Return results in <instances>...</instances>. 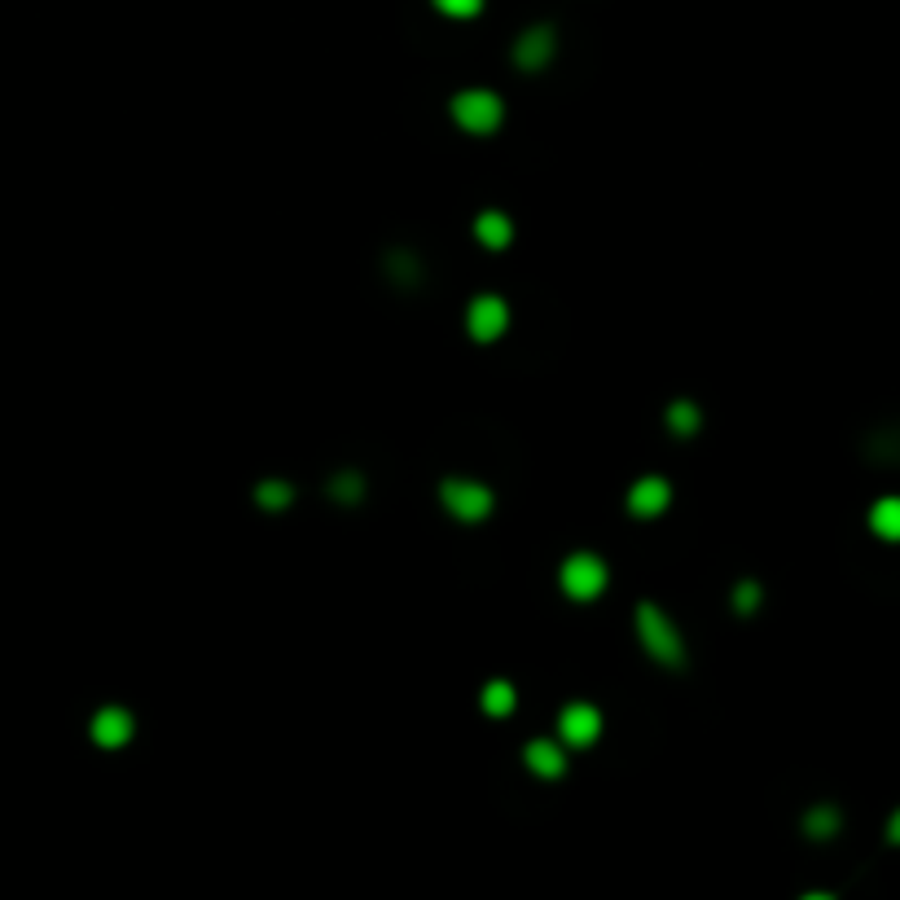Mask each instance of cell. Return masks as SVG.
<instances>
[{"label": "cell", "mask_w": 900, "mask_h": 900, "mask_svg": "<svg viewBox=\"0 0 900 900\" xmlns=\"http://www.w3.org/2000/svg\"><path fill=\"white\" fill-rule=\"evenodd\" d=\"M637 642H642V651H646L655 664H664V668H681V664H685V637H681V628L668 620V611L655 606V602H637Z\"/></svg>", "instance_id": "cell-1"}, {"label": "cell", "mask_w": 900, "mask_h": 900, "mask_svg": "<svg viewBox=\"0 0 900 900\" xmlns=\"http://www.w3.org/2000/svg\"><path fill=\"white\" fill-rule=\"evenodd\" d=\"M452 123L470 136H492L505 119V102L492 93V89H461L457 98L449 102Z\"/></svg>", "instance_id": "cell-2"}, {"label": "cell", "mask_w": 900, "mask_h": 900, "mask_svg": "<svg viewBox=\"0 0 900 900\" xmlns=\"http://www.w3.org/2000/svg\"><path fill=\"white\" fill-rule=\"evenodd\" d=\"M440 505L449 510L457 523H483V519L492 514L497 497H492V488H488V483L466 479V474H452V479H444V483H440Z\"/></svg>", "instance_id": "cell-3"}, {"label": "cell", "mask_w": 900, "mask_h": 900, "mask_svg": "<svg viewBox=\"0 0 900 900\" xmlns=\"http://www.w3.org/2000/svg\"><path fill=\"white\" fill-rule=\"evenodd\" d=\"M559 584H563V593L571 597V602H593V597L606 593L611 571H606V563H602L597 554L580 550V554H566L563 559V566H559Z\"/></svg>", "instance_id": "cell-4"}, {"label": "cell", "mask_w": 900, "mask_h": 900, "mask_svg": "<svg viewBox=\"0 0 900 900\" xmlns=\"http://www.w3.org/2000/svg\"><path fill=\"white\" fill-rule=\"evenodd\" d=\"M597 738H602V712L593 703H584V698L566 703L559 712V743L571 747V751H589Z\"/></svg>", "instance_id": "cell-5"}, {"label": "cell", "mask_w": 900, "mask_h": 900, "mask_svg": "<svg viewBox=\"0 0 900 900\" xmlns=\"http://www.w3.org/2000/svg\"><path fill=\"white\" fill-rule=\"evenodd\" d=\"M466 330H470L474 342H497V338L510 330V308H505V299H501V295H479V299H470V308H466Z\"/></svg>", "instance_id": "cell-6"}, {"label": "cell", "mask_w": 900, "mask_h": 900, "mask_svg": "<svg viewBox=\"0 0 900 900\" xmlns=\"http://www.w3.org/2000/svg\"><path fill=\"white\" fill-rule=\"evenodd\" d=\"M554 49H559L554 27L536 22V27H528V31L514 40V67H519V71H545V67L554 62Z\"/></svg>", "instance_id": "cell-7"}, {"label": "cell", "mask_w": 900, "mask_h": 900, "mask_svg": "<svg viewBox=\"0 0 900 900\" xmlns=\"http://www.w3.org/2000/svg\"><path fill=\"white\" fill-rule=\"evenodd\" d=\"M668 505H673V483L664 474H642L628 488V514L633 519H659V514H668Z\"/></svg>", "instance_id": "cell-8"}, {"label": "cell", "mask_w": 900, "mask_h": 900, "mask_svg": "<svg viewBox=\"0 0 900 900\" xmlns=\"http://www.w3.org/2000/svg\"><path fill=\"white\" fill-rule=\"evenodd\" d=\"M89 734H93V743H98V747H106V751H119V747H127V743H132V734H136V720H132V712H127V707L111 703V707H98V716H93Z\"/></svg>", "instance_id": "cell-9"}, {"label": "cell", "mask_w": 900, "mask_h": 900, "mask_svg": "<svg viewBox=\"0 0 900 900\" xmlns=\"http://www.w3.org/2000/svg\"><path fill=\"white\" fill-rule=\"evenodd\" d=\"M523 765L536 774V778H563L566 774V747L563 743H554V738H532L528 747H523Z\"/></svg>", "instance_id": "cell-10"}, {"label": "cell", "mask_w": 900, "mask_h": 900, "mask_svg": "<svg viewBox=\"0 0 900 900\" xmlns=\"http://www.w3.org/2000/svg\"><path fill=\"white\" fill-rule=\"evenodd\" d=\"M474 242L488 250H505L514 242V221L505 212H479L474 216Z\"/></svg>", "instance_id": "cell-11"}, {"label": "cell", "mask_w": 900, "mask_h": 900, "mask_svg": "<svg viewBox=\"0 0 900 900\" xmlns=\"http://www.w3.org/2000/svg\"><path fill=\"white\" fill-rule=\"evenodd\" d=\"M870 532L888 545H900V497H879L870 505Z\"/></svg>", "instance_id": "cell-12"}, {"label": "cell", "mask_w": 900, "mask_h": 900, "mask_svg": "<svg viewBox=\"0 0 900 900\" xmlns=\"http://www.w3.org/2000/svg\"><path fill=\"white\" fill-rule=\"evenodd\" d=\"M479 707H483V716L505 720V716L519 707V689H514L510 681H488V685L479 689Z\"/></svg>", "instance_id": "cell-13"}, {"label": "cell", "mask_w": 900, "mask_h": 900, "mask_svg": "<svg viewBox=\"0 0 900 900\" xmlns=\"http://www.w3.org/2000/svg\"><path fill=\"white\" fill-rule=\"evenodd\" d=\"M839 826H843V817H839L835 804H817V808L804 812V835H808V839H835Z\"/></svg>", "instance_id": "cell-14"}, {"label": "cell", "mask_w": 900, "mask_h": 900, "mask_svg": "<svg viewBox=\"0 0 900 900\" xmlns=\"http://www.w3.org/2000/svg\"><path fill=\"white\" fill-rule=\"evenodd\" d=\"M255 501H259V510H264V514H282V510H290L295 488H290L286 479H264V483L255 488Z\"/></svg>", "instance_id": "cell-15"}, {"label": "cell", "mask_w": 900, "mask_h": 900, "mask_svg": "<svg viewBox=\"0 0 900 900\" xmlns=\"http://www.w3.org/2000/svg\"><path fill=\"white\" fill-rule=\"evenodd\" d=\"M664 418H668V431L681 436V440H689V436L703 427V413H698L694 400H673V405L664 409Z\"/></svg>", "instance_id": "cell-16"}, {"label": "cell", "mask_w": 900, "mask_h": 900, "mask_svg": "<svg viewBox=\"0 0 900 900\" xmlns=\"http://www.w3.org/2000/svg\"><path fill=\"white\" fill-rule=\"evenodd\" d=\"M760 602H765V589H760L756 580H743V584L734 589V611H738V615H756Z\"/></svg>", "instance_id": "cell-17"}, {"label": "cell", "mask_w": 900, "mask_h": 900, "mask_svg": "<svg viewBox=\"0 0 900 900\" xmlns=\"http://www.w3.org/2000/svg\"><path fill=\"white\" fill-rule=\"evenodd\" d=\"M360 492H365V479H360L356 470H342V474H335V483H330V497H335V501H360Z\"/></svg>", "instance_id": "cell-18"}, {"label": "cell", "mask_w": 900, "mask_h": 900, "mask_svg": "<svg viewBox=\"0 0 900 900\" xmlns=\"http://www.w3.org/2000/svg\"><path fill=\"white\" fill-rule=\"evenodd\" d=\"M436 9L444 13V18H457V22H470L479 9H483V0H436Z\"/></svg>", "instance_id": "cell-19"}, {"label": "cell", "mask_w": 900, "mask_h": 900, "mask_svg": "<svg viewBox=\"0 0 900 900\" xmlns=\"http://www.w3.org/2000/svg\"><path fill=\"white\" fill-rule=\"evenodd\" d=\"M888 843H897V848H900V808L888 817Z\"/></svg>", "instance_id": "cell-20"}]
</instances>
